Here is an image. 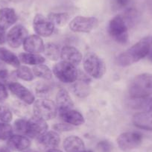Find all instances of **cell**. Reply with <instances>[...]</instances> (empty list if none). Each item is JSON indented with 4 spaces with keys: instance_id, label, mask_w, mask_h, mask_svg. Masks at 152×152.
<instances>
[{
    "instance_id": "e0dca14e",
    "label": "cell",
    "mask_w": 152,
    "mask_h": 152,
    "mask_svg": "<svg viewBox=\"0 0 152 152\" xmlns=\"http://www.w3.org/2000/svg\"><path fill=\"white\" fill-rule=\"evenodd\" d=\"M8 148L14 151H23L28 148L31 145V141L26 136L13 135L7 142Z\"/></svg>"
},
{
    "instance_id": "2e32d148",
    "label": "cell",
    "mask_w": 152,
    "mask_h": 152,
    "mask_svg": "<svg viewBox=\"0 0 152 152\" xmlns=\"http://www.w3.org/2000/svg\"><path fill=\"white\" fill-rule=\"evenodd\" d=\"M59 115L64 122L75 126H79L85 122L82 114L73 109L59 110Z\"/></svg>"
},
{
    "instance_id": "7402d4cb",
    "label": "cell",
    "mask_w": 152,
    "mask_h": 152,
    "mask_svg": "<svg viewBox=\"0 0 152 152\" xmlns=\"http://www.w3.org/2000/svg\"><path fill=\"white\" fill-rule=\"evenodd\" d=\"M0 61L14 67L20 66V61L13 52L3 47H0Z\"/></svg>"
},
{
    "instance_id": "83f0119b",
    "label": "cell",
    "mask_w": 152,
    "mask_h": 152,
    "mask_svg": "<svg viewBox=\"0 0 152 152\" xmlns=\"http://www.w3.org/2000/svg\"><path fill=\"white\" fill-rule=\"evenodd\" d=\"M17 70L16 72L17 77L20 79L26 81H31L34 78V75L33 71L30 69L26 66H20L17 67Z\"/></svg>"
},
{
    "instance_id": "5bb4252c",
    "label": "cell",
    "mask_w": 152,
    "mask_h": 152,
    "mask_svg": "<svg viewBox=\"0 0 152 152\" xmlns=\"http://www.w3.org/2000/svg\"><path fill=\"white\" fill-rule=\"evenodd\" d=\"M61 58L63 61L69 63L73 65H78L82 61V54L77 48L66 46L62 48L61 51Z\"/></svg>"
},
{
    "instance_id": "6da1fadb",
    "label": "cell",
    "mask_w": 152,
    "mask_h": 152,
    "mask_svg": "<svg viewBox=\"0 0 152 152\" xmlns=\"http://www.w3.org/2000/svg\"><path fill=\"white\" fill-rule=\"evenodd\" d=\"M152 46V36H147L137 42L118 56L117 64L121 66H128L147 57Z\"/></svg>"
},
{
    "instance_id": "d6986e66",
    "label": "cell",
    "mask_w": 152,
    "mask_h": 152,
    "mask_svg": "<svg viewBox=\"0 0 152 152\" xmlns=\"http://www.w3.org/2000/svg\"><path fill=\"white\" fill-rule=\"evenodd\" d=\"M38 143L47 149L57 148L61 143V137L56 131H46L37 139Z\"/></svg>"
},
{
    "instance_id": "d6a6232c",
    "label": "cell",
    "mask_w": 152,
    "mask_h": 152,
    "mask_svg": "<svg viewBox=\"0 0 152 152\" xmlns=\"http://www.w3.org/2000/svg\"><path fill=\"white\" fill-rule=\"evenodd\" d=\"M54 129L57 131H60V132H66V131H69L73 130V127L72 125H69L66 122H64V123L55 124L54 125Z\"/></svg>"
},
{
    "instance_id": "836d02e7",
    "label": "cell",
    "mask_w": 152,
    "mask_h": 152,
    "mask_svg": "<svg viewBox=\"0 0 152 152\" xmlns=\"http://www.w3.org/2000/svg\"><path fill=\"white\" fill-rule=\"evenodd\" d=\"M98 148L102 152H110L112 148V146L107 141H102L99 143Z\"/></svg>"
},
{
    "instance_id": "4fadbf2b",
    "label": "cell",
    "mask_w": 152,
    "mask_h": 152,
    "mask_svg": "<svg viewBox=\"0 0 152 152\" xmlns=\"http://www.w3.org/2000/svg\"><path fill=\"white\" fill-rule=\"evenodd\" d=\"M132 121L137 128L152 131V109L137 113L133 116Z\"/></svg>"
},
{
    "instance_id": "d4e9b609",
    "label": "cell",
    "mask_w": 152,
    "mask_h": 152,
    "mask_svg": "<svg viewBox=\"0 0 152 152\" xmlns=\"http://www.w3.org/2000/svg\"><path fill=\"white\" fill-rule=\"evenodd\" d=\"M73 92L79 98L87 97L90 94V87L88 85V79H81L76 82L72 87Z\"/></svg>"
},
{
    "instance_id": "f35d334b",
    "label": "cell",
    "mask_w": 152,
    "mask_h": 152,
    "mask_svg": "<svg viewBox=\"0 0 152 152\" xmlns=\"http://www.w3.org/2000/svg\"><path fill=\"white\" fill-rule=\"evenodd\" d=\"M8 77V70L0 64V80H5Z\"/></svg>"
},
{
    "instance_id": "52a82bcc",
    "label": "cell",
    "mask_w": 152,
    "mask_h": 152,
    "mask_svg": "<svg viewBox=\"0 0 152 152\" xmlns=\"http://www.w3.org/2000/svg\"><path fill=\"white\" fill-rule=\"evenodd\" d=\"M99 24V20L94 17L78 16L70 21L69 28L77 33H89L94 30Z\"/></svg>"
},
{
    "instance_id": "5b68a950",
    "label": "cell",
    "mask_w": 152,
    "mask_h": 152,
    "mask_svg": "<svg viewBox=\"0 0 152 152\" xmlns=\"http://www.w3.org/2000/svg\"><path fill=\"white\" fill-rule=\"evenodd\" d=\"M53 73L59 81L66 84L75 82L79 76L75 66L63 61L55 64L53 68Z\"/></svg>"
},
{
    "instance_id": "8d00e7d4",
    "label": "cell",
    "mask_w": 152,
    "mask_h": 152,
    "mask_svg": "<svg viewBox=\"0 0 152 152\" xmlns=\"http://www.w3.org/2000/svg\"><path fill=\"white\" fill-rule=\"evenodd\" d=\"M8 93L5 85L2 83H0V102H3L8 98Z\"/></svg>"
},
{
    "instance_id": "9c48e42d",
    "label": "cell",
    "mask_w": 152,
    "mask_h": 152,
    "mask_svg": "<svg viewBox=\"0 0 152 152\" xmlns=\"http://www.w3.org/2000/svg\"><path fill=\"white\" fill-rule=\"evenodd\" d=\"M33 28L38 36L47 37L54 33L55 26L48 17H46L43 14H37L34 18Z\"/></svg>"
},
{
    "instance_id": "ab89813d",
    "label": "cell",
    "mask_w": 152,
    "mask_h": 152,
    "mask_svg": "<svg viewBox=\"0 0 152 152\" xmlns=\"http://www.w3.org/2000/svg\"><path fill=\"white\" fill-rule=\"evenodd\" d=\"M46 152H64V151H62L60 150V149H58L56 148H55L47 149V150L46 151Z\"/></svg>"
},
{
    "instance_id": "8fae6325",
    "label": "cell",
    "mask_w": 152,
    "mask_h": 152,
    "mask_svg": "<svg viewBox=\"0 0 152 152\" xmlns=\"http://www.w3.org/2000/svg\"><path fill=\"white\" fill-rule=\"evenodd\" d=\"M48 125L46 121L34 116L28 120L26 136L37 140L47 131Z\"/></svg>"
},
{
    "instance_id": "603a6c76",
    "label": "cell",
    "mask_w": 152,
    "mask_h": 152,
    "mask_svg": "<svg viewBox=\"0 0 152 152\" xmlns=\"http://www.w3.org/2000/svg\"><path fill=\"white\" fill-rule=\"evenodd\" d=\"M19 59L23 64L34 66L43 64L46 61L43 56L34 53H21L19 55Z\"/></svg>"
},
{
    "instance_id": "ee69618b",
    "label": "cell",
    "mask_w": 152,
    "mask_h": 152,
    "mask_svg": "<svg viewBox=\"0 0 152 152\" xmlns=\"http://www.w3.org/2000/svg\"><path fill=\"white\" fill-rule=\"evenodd\" d=\"M151 13H152V1L151 2Z\"/></svg>"
},
{
    "instance_id": "1f68e13d",
    "label": "cell",
    "mask_w": 152,
    "mask_h": 152,
    "mask_svg": "<svg viewBox=\"0 0 152 152\" xmlns=\"http://www.w3.org/2000/svg\"><path fill=\"white\" fill-rule=\"evenodd\" d=\"M12 113L9 108L5 106H0V122L9 123L12 120Z\"/></svg>"
},
{
    "instance_id": "3957f363",
    "label": "cell",
    "mask_w": 152,
    "mask_h": 152,
    "mask_svg": "<svg viewBox=\"0 0 152 152\" xmlns=\"http://www.w3.org/2000/svg\"><path fill=\"white\" fill-rule=\"evenodd\" d=\"M84 69L88 75L95 79H100L106 72V66L102 61L94 52H87L83 60Z\"/></svg>"
},
{
    "instance_id": "7bdbcfd3",
    "label": "cell",
    "mask_w": 152,
    "mask_h": 152,
    "mask_svg": "<svg viewBox=\"0 0 152 152\" xmlns=\"http://www.w3.org/2000/svg\"><path fill=\"white\" fill-rule=\"evenodd\" d=\"M21 152H39V151H36V150H33V149H26V150H25V151H21Z\"/></svg>"
},
{
    "instance_id": "44dd1931",
    "label": "cell",
    "mask_w": 152,
    "mask_h": 152,
    "mask_svg": "<svg viewBox=\"0 0 152 152\" xmlns=\"http://www.w3.org/2000/svg\"><path fill=\"white\" fill-rule=\"evenodd\" d=\"M56 106L58 110L72 109L74 103L68 92L64 89H61L56 96Z\"/></svg>"
},
{
    "instance_id": "d590c367",
    "label": "cell",
    "mask_w": 152,
    "mask_h": 152,
    "mask_svg": "<svg viewBox=\"0 0 152 152\" xmlns=\"http://www.w3.org/2000/svg\"><path fill=\"white\" fill-rule=\"evenodd\" d=\"M50 90V87L46 84H43V85H40V87H38L37 88V93L38 95H41V96H46L48 93H49Z\"/></svg>"
},
{
    "instance_id": "277c9868",
    "label": "cell",
    "mask_w": 152,
    "mask_h": 152,
    "mask_svg": "<svg viewBox=\"0 0 152 152\" xmlns=\"http://www.w3.org/2000/svg\"><path fill=\"white\" fill-rule=\"evenodd\" d=\"M108 33L111 37L120 44H125L128 40V26L122 15L114 17L110 21Z\"/></svg>"
},
{
    "instance_id": "8992f818",
    "label": "cell",
    "mask_w": 152,
    "mask_h": 152,
    "mask_svg": "<svg viewBox=\"0 0 152 152\" xmlns=\"http://www.w3.org/2000/svg\"><path fill=\"white\" fill-rule=\"evenodd\" d=\"M34 116L43 120H51L56 116L58 107L56 104L48 99H38L34 102Z\"/></svg>"
},
{
    "instance_id": "9a60e30c",
    "label": "cell",
    "mask_w": 152,
    "mask_h": 152,
    "mask_svg": "<svg viewBox=\"0 0 152 152\" xmlns=\"http://www.w3.org/2000/svg\"><path fill=\"white\" fill-rule=\"evenodd\" d=\"M44 46L42 38L35 34L28 36L23 43V48L25 51L28 53L38 54L43 52L44 50Z\"/></svg>"
},
{
    "instance_id": "7c38bea8",
    "label": "cell",
    "mask_w": 152,
    "mask_h": 152,
    "mask_svg": "<svg viewBox=\"0 0 152 152\" xmlns=\"http://www.w3.org/2000/svg\"><path fill=\"white\" fill-rule=\"evenodd\" d=\"M10 91L19 99L28 104H31L34 102V96L26 87L17 82H11L8 84Z\"/></svg>"
},
{
    "instance_id": "f6af8a7d",
    "label": "cell",
    "mask_w": 152,
    "mask_h": 152,
    "mask_svg": "<svg viewBox=\"0 0 152 152\" xmlns=\"http://www.w3.org/2000/svg\"><path fill=\"white\" fill-rule=\"evenodd\" d=\"M84 152H93V151H90V150H88V151L86 150L85 151H84Z\"/></svg>"
},
{
    "instance_id": "30bf717a",
    "label": "cell",
    "mask_w": 152,
    "mask_h": 152,
    "mask_svg": "<svg viewBox=\"0 0 152 152\" xmlns=\"http://www.w3.org/2000/svg\"><path fill=\"white\" fill-rule=\"evenodd\" d=\"M27 37V29L22 25H17L11 28L8 32L6 40L11 48L17 49L23 44Z\"/></svg>"
},
{
    "instance_id": "f546056e",
    "label": "cell",
    "mask_w": 152,
    "mask_h": 152,
    "mask_svg": "<svg viewBox=\"0 0 152 152\" xmlns=\"http://www.w3.org/2000/svg\"><path fill=\"white\" fill-rule=\"evenodd\" d=\"M137 102L134 104L136 108L142 110V111L148 110L152 109V98L148 97L144 99H136Z\"/></svg>"
},
{
    "instance_id": "ba28073f",
    "label": "cell",
    "mask_w": 152,
    "mask_h": 152,
    "mask_svg": "<svg viewBox=\"0 0 152 152\" xmlns=\"http://www.w3.org/2000/svg\"><path fill=\"white\" fill-rule=\"evenodd\" d=\"M142 142V135L139 132L130 131L121 134L117 138L119 148L124 151L137 148Z\"/></svg>"
},
{
    "instance_id": "60d3db41",
    "label": "cell",
    "mask_w": 152,
    "mask_h": 152,
    "mask_svg": "<svg viewBox=\"0 0 152 152\" xmlns=\"http://www.w3.org/2000/svg\"><path fill=\"white\" fill-rule=\"evenodd\" d=\"M147 57H148V58L149 61L152 63V46H151V47L150 50H149V52H148V54Z\"/></svg>"
},
{
    "instance_id": "7a4b0ae2",
    "label": "cell",
    "mask_w": 152,
    "mask_h": 152,
    "mask_svg": "<svg viewBox=\"0 0 152 152\" xmlns=\"http://www.w3.org/2000/svg\"><path fill=\"white\" fill-rule=\"evenodd\" d=\"M129 95L134 99L152 96V74L142 73L136 76L130 84Z\"/></svg>"
},
{
    "instance_id": "ffe728a7",
    "label": "cell",
    "mask_w": 152,
    "mask_h": 152,
    "mask_svg": "<svg viewBox=\"0 0 152 152\" xmlns=\"http://www.w3.org/2000/svg\"><path fill=\"white\" fill-rule=\"evenodd\" d=\"M17 19V13L13 8H3L0 9V26L5 29L15 24Z\"/></svg>"
},
{
    "instance_id": "cb8c5ba5",
    "label": "cell",
    "mask_w": 152,
    "mask_h": 152,
    "mask_svg": "<svg viewBox=\"0 0 152 152\" xmlns=\"http://www.w3.org/2000/svg\"><path fill=\"white\" fill-rule=\"evenodd\" d=\"M48 18L52 22L55 26L63 27L69 23L70 20V15L66 12L50 13L48 15Z\"/></svg>"
},
{
    "instance_id": "484cf974",
    "label": "cell",
    "mask_w": 152,
    "mask_h": 152,
    "mask_svg": "<svg viewBox=\"0 0 152 152\" xmlns=\"http://www.w3.org/2000/svg\"><path fill=\"white\" fill-rule=\"evenodd\" d=\"M61 51L58 45L53 43H49L45 45L43 52L48 59L55 61L61 58Z\"/></svg>"
},
{
    "instance_id": "74e56055",
    "label": "cell",
    "mask_w": 152,
    "mask_h": 152,
    "mask_svg": "<svg viewBox=\"0 0 152 152\" xmlns=\"http://www.w3.org/2000/svg\"><path fill=\"white\" fill-rule=\"evenodd\" d=\"M7 34L5 32V28L0 26V45H4L6 42Z\"/></svg>"
},
{
    "instance_id": "ac0fdd59",
    "label": "cell",
    "mask_w": 152,
    "mask_h": 152,
    "mask_svg": "<svg viewBox=\"0 0 152 152\" xmlns=\"http://www.w3.org/2000/svg\"><path fill=\"white\" fill-rule=\"evenodd\" d=\"M63 147L66 152H84L86 151L84 141L77 136L66 137L63 142Z\"/></svg>"
},
{
    "instance_id": "e575fe53",
    "label": "cell",
    "mask_w": 152,
    "mask_h": 152,
    "mask_svg": "<svg viewBox=\"0 0 152 152\" xmlns=\"http://www.w3.org/2000/svg\"><path fill=\"white\" fill-rule=\"evenodd\" d=\"M131 0H114V5L117 8L122 9L128 7Z\"/></svg>"
},
{
    "instance_id": "b9f144b4",
    "label": "cell",
    "mask_w": 152,
    "mask_h": 152,
    "mask_svg": "<svg viewBox=\"0 0 152 152\" xmlns=\"http://www.w3.org/2000/svg\"><path fill=\"white\" fill-rule=\"evenodd\" d=\"M0 152H11L9 148H0Z\"/></svg>"
},
{
    "instance_id": "f1b7e54d",
    "label": "cell",
    "mask_w": 152,
    "mask_h": 152,
    "mask_svg": "<svg viewBox=\"0 0 152 152\" xmlns=\"http://www.w3.org/2000/svg\"><path fill=\"white\" fill-rule=\"evenodd\" d=\"M13 136V128L8 123H0V140H8Z\"/></svg>"
},
{
    "instance_id": "4dcf8cb0",
    "label": "cell",
    "mask_w": 152,
    "mask_h": 152,
    "mask_svg": "<svg viewBox=\"0 0 152 152\" xmlns=\"http://www.w3.org/2000/svg\"><path fill=\"white\" fill-rule=\"evenodd\" d=\"M28 120L24 119H17L14 122V129L20 135L26 136V128H27Z\"/></svg>"
},
{
    "instance_id": "4316f807",
    "label": "cell",
    "mask_w": 152,
    "mask_h": 152,
    "mask_svg": "<svg viewBox=\"0 0 152 152\" xmlns=\"http://www.w3.org/2000/svg\"><path fill=\"white\" fill-rule=\"evenodd\" d=\"M33 73L38 78L45 80H50L52 78V72L49 66L44 64H39L34 66Z\"/></svg>"
}]
</instances>
